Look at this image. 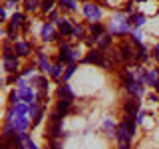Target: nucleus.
I'll list each match as a JSON object with an SVG mask.
<instances>
[{"label": "nucleus", "instance_id": "nucleus-34", "mask_svg": "<svg viewBox=\"0 0 159 149\" xmlns=\"http://www.w3.org/2000/svg\"><path fill=\"white\" fill-rule=\"evenodd\" d=\"M50 149H60V147H58V145H52V147H50Z\"/></svg>", "mask_w": 159, "mask_h": 149}, {"label": "nucleus", "instance_id": "nucleus-17", "mask_svg": "<svg viewBox=\"0 0 159 149\" xmlns=\"http://www.w3.org/2000/svg\"><path fill=\"white\" fill-rule=\"evenodd\" d=\"M92 34H93V36H102V34H103V26H102V24H92Z\"/></svg>", "mask_w": 159, "mask_h": 149}, {"label": "nucleus", "instance_id": "nucleus-2", "mask_svg": "<svg viewBox=\"0 0 159 149\" xmlns=\"http://www.w3.org/2000/svg\"><path fill=\"white\" fill-rule=\"evenodd\" d=\"M119 32H129V22H125L121 16H117L116 22H111V34H119Z\"/></svg>", "mask_w": 159, "mask_h": 149}, {"label": "nucleus", "instance_id": "nucleus-23", "mask_svg": "<svg viewBox=\"0 0 159 149\" xmlns=\"http://www.w3.org/2000/svg\"><path fill=\"white\" fill-rule=\"evenodd\" d=\"M40 66H42V70H50V72H52V68H50V64H48V60L44 58V54H40Z\"/></svg>", "mask_w": 159, "mask_h": 149}, {"label": "nucleus", "instance_id": "nucleus-27", "mask_svg": "<svg viewBox=\"0 0 159 149\" xmlns=\"http://www.w3.org/2000/svg\"><path fill=\"white\" fill-rule=\"evenodd\" d=\"M60 2H62V4H66V8H70V10H74V8H76V2H74V0H60Z\"/></svg>", "mask_w": 159, "mask_h": 149}, {"label": "nucleus", "instance_id": "nucleus-29", "mask_svg": "<svg viewBox=\"0 0 159 149\" xmlns=\"http://www.w3.org/2000/svg\"><path fill=\"white\" fill-rule=\"evenodd\" d=\"M103 127H106L107 131H109V129H111V131H113V123L109 121V119H106V123H103ZM116 135H117V133H116Z\"/></svg>", "mask_w": 159, "mask_h": 149}, {"label": "nucleus", "instance_id": "nucleus-21", "mask_svg": "<svg viewBox=\"0 0 159 149\" xmlns=\"http://www.w3.org/2000/svg\"><path fill=\"white\" fill-rule=\"evenodd\" d=\"M137 58L143 60V62L147 60V50H145V46H139V48H137Z\"/></svg>", "mask_w": 159, "mask_h": 149}, {"label": "nucleus", "instance_id": "nucleus-16", "mask_svg": "<svg viewBox=\"0 0 159 149\" xmlns=\"http://www.w3.org/2000/svg\"><path fill=\"white\" fill-rule=\"evenodd\" d=\"M16 52L20 54V56H26V54L30 52L28 44H24V42H18V44H16Z\"/></svg>", "mask_w": 159, "mask_h": 149}, {"label": "nucleus", "instance_id": "nucleus-20", "mask_svg": "<svg viewBox=\"0 0 159 149\" xmlns=\"http://www.w3.org/2000/svg\"><path fill=\"white\" fill-rule=\"evenodd\" d=\"M109 42H111V38H107V36H102V38L98 40V46H99V48H107V46H109Z\"/></svg>", "mask_w": 159, "mask_h": 149}, {"label": "nucleus", "instance_id": "nucleus-10", "mask_svg": "<svg viewBox=\"0 0 159 149\" xmlns=\"http://www.w3.org/2000/svg\"><path fill=\"white\" fill-rule=\"evenodd\" d=\"M20 97H22L26 103H34V102H32V99H34V93L28 89V86H26V88H20Z\"/></svg>", "mask_w": 159, "mask_h": 149}, {"label": "nucleus", "instance_id": "nucleus-24", "mask_svg": "<svg viewBox=\"0 0 159 149\" xmlns=\"http://www.w3.org/2000/svg\"><path fill=\"white\" fill-rule=\"evenodd\" d=\"M42 8H44V12H50V10L54 8V0H44V2H42Z\"/></svg>", "mask_w": 159, "mask_h": 149}, {"label": "nucleus", "instance_id": "nucleus-12", "mask_svg": "<svg viewBox=\"0 0 159 149\" xmlns=\"http://www.w3.org/2000/svg\"><path fill=\"white\" fill-rule=\"evenodd\" d=\"M121 58L123 60H131L133 58V48L129 46V44H123L121 46Z\"/></svg>", "mask_w": 159, "mask_h": 149}, {"label": "nucleus", "instance_id": "nucleus-7", "mask_svg": "<svg viewBox=\"0 0 159 149\" xmlns=\"http://www.w3.org/2000/svg\"><path fill=\"white\" fill-rule=\"evenodd\" d=\"M60 60H62L64 64H72V60H74V52L70 50L68 46H64L62 48V54H60Z\"/></svg>", "mask_w": 159, "mask_h": 149}, {"label": "nucleus", "instance_id": "nucleus-22", "mask_svg": "<svg viewBox=\"0 0 159 149\" xmlns=\"http://www.w3.org/2000/svg\"><path fill=\"white\" fill-rule=\"evenodd\" d=\"M38 2H40V0H24L26 10H36V8H38Z\"/></svg>", "mask_w": 159, "mask_h": 149}, {"label": "nucleus", "instance_id": "nucleus-25", "mask_svg": "<svg viewBox=\"0 0 159 149\" xmlns=\"http://www.w3.org/2000/svg\"><path fill=\"white\" fill-rule=\"evenodd\" d=\"M74 70H76V66H74V64H70L68 70H66V74H64V79H68L70 76H72V74H74Z\"/></svg>", "mask_w": 159, "mask_h": 149}, {"label": "nucleus", "instance_id": "nucleus-33", "mask_svg": "<svg viewBox=\"0 0 159 149\" xmlns=\"http://www.w3.org/2000/svg\"><path fill=\"white\" fill-rule=\"evenodd\" d=\"M155 89H157V92H159V79H157V82H155Z\"/></svg>", "mask_w": 159, "mask_h": 149}, {"label": "nucleus", "instance_id": "nucleus-18", "mask_svg": "<svg viewBox=\"0 0 159 149\" xmlns=\"http://www.w3.org/2000/svg\"><path fill=\"white\" fill-rule=\"evenodd\" d=\"M68 107H70V102H68V99H62V102L58 103V111H60V113H66Z\"/></svg>", "mask_w": 159, "mask_h": 149}, {"label": "nucleus", "instance_id": "nucleus-4", "mask_svg": "<svg viewBox=\"0 0 159 149\" xmlns=\"http://www.w3.org/2000/svg\"><path fill=\"white\" fill-rule=\"evenodd\" d=\"M4 66H6L8 72H16L18 70V60L12 56V52L6 48V54H4Z\"/></svg>", "mask_w": 159, "mask_h": 149}, {"label": "nucleus", "instance_id": "nucleus-3", "mask_svg": "<svg viewBox=\"0 0 159 149\" xmlns=\"http://www.w3.org/2000/svg\"><path fill=\"white\" fill-rule=\"evenodd\" d=\"M84 14H86L89 20L96 22V20H99V16H102V10H99L96 4H86V6H84Z\"/></svg>", "mask_w": 159, "mask_h": 149}, {"label": "nucleus", "instance_id": "nucleus-5", "mask_svg": "<svg viewBox=\"0 0 159 149\" xmlns=\"http://www.w3.org/2000/svg\"><path fill=\"white\" fill-rule=\"evenodd\" d=\"M86 62H88V64H102V66H106L102 52H89L88 56H86Z\"/></svg>", "mask_w": 159, "mask_h": 149}, {"label": "nucleus", "instance_id": "nucleus-8", "mask_svg": "<svg viewBox=\"0 0 159 149\" xmlns=\"http://www.w3.org/2000/svg\"><path fill=\"white\" fill-rule=\"evenodd\" d=\"M58 93H60V97H62V99L74 102V93H72V89H70V86H62V88L58 89Z\"/></svg>", "mask_w": 159, "mask_h": 149}, {"label": "nucleus", "instance_id": "nucleus-13", "mask_svg": "<svg viewBox=\"0 0 159 149\" xmlns=\"http://www.w3.org/2000/svg\"><path fill=\"white\" fill-rule=\"evenodd\" d=\"M60 32H62V34H74L72 24H70L68 20H62V22H60Z\"/></svg>", "mask_w": 159, "mask_h": 149}, {"label": "nucleus", "instance_id": "nucleus-11", "mask_svg": "<svg viewBox=\"0 0 159 149\" xmlns=\"http://www.w3.org/2000/svg\"><path fill=\"white\" fill-rule=\"evenodd\" d=\"M127 92L129 93H133V96H143V88H139V84H135V82H131V84H127Z\"/></svg>", "mask_w": 159, "mask_h": 149}, {"label": "nucleus", "instance_id": "nucleus-9", "mask_svg": "<svg viewBox=\"0 0 159 149\" xmlns=\"http://www.w3.org/2000/svg\"><path fill=\"white\" fill-rule=\"evenodd\" d=\"M22 20H24L22 14H14V16H12V24H10V30H8L10 36H14V30L20 26V22H22Z\"/></svg>", "mask_w": 159, "mask_h": 149}, {"label": "nucleus", "instance_id": "nucleus-6", "mask_svg": "<svg viewBox=\"0 0 159 149\" xmlns=\"http://www.w3.org/2000/svg\"><path fill=\"white\" fill-rule=\"evenodd\" d=\"M26 127H28V117H26V115H18L16 119H14V129L24 131Z\"/></svg>", "mask_w": 159, "mask_h": 149}, {"label": "nucleus", "instance_id": "nucleus-19", "mask_svg": "<svg viewBox=\"0 0 159 149\" xmlns=\"http://www.w3.org/2000/svg\"><path fill=\"white\" fill-rule=\"evenodd\" d=\"M14 109H16L18 115H26V111H30V107H26L24 103H16V107H14Z\"/></svg>", "mask_w": 159, "mask_h": 149}, {"label": "nucleus", "instance_id": "nucleus-36", "mask_svg": "<svg viewBox=\"0 0 159 149\" xmlns=\"http://www.w3.org/2000/svg\"><path fill=\"white\" fill-rule=\"evenodd\" d=\"M157 72H159V70H157Z\"/></svg>", "mask_w": 159, "mask_h": 149}, {"label": "nucleus", "instance_id": "nucleus-28", "mask_svg": "<svg viewBox=\"0 0 159 149\" xmlns=\"http://www.w3.org/2000/svg\"><path fill=\"white\" fill-rule=\"evenodd\" d=\"M74 36H80V38H82L84 36V30L80 28V26H76V28H74Z\"/></svg>", "mask_w": 159, "mask_h": 149}, {"label": "nucleus", "instance_id": "nucleus-14", "mask_svg": "<svg viewBox=\"0 0 159 149\" xmlns=\"http://www.w3.org/2000/svg\"><path fill=\"white\" fill-rule=\"evenodd\" d=\"M52 28H54V26H52L50 22L42 28V38H44V40H52V38H54V36H52Z\"/></svg>", "mask_w": 159, "mask_h": 149}, {"label": "nucleus", "instance_id": "nucleus-26", "mask_svg": "<svg viewBox=\"0 0 159 149\" xmlns=\"http://www.w3.org/2000/svg\"><path fill=\"white\" fill-rule=\"evenodd\" d=\"M60 76H62V68H60V66H54L52 68V78H60Z\"/></svg>", "mask_w": 159, "mask_h": 149}, {"label": "nucleus", "instance_id": "nucleus-30", "mask_svg": "<svg viewBox=\"0 0 159 149\" xmlns=\"http://www.w3.org/2000/svg\"><path fill=\"white\" fill-rule=\"evenodd\" d=\"M139 40H141V36H139V32H133V42L139 44Z\"/></svg>", "mask_w": 159, "mask_h": 149}, {"label": "nucleus", "instance_id": "nucleus-32", "mask_svg": "<svg viewBox=\"0 0 159 149\" xmlns=\"http://www.w3.org/2000/svg\"><path fill=\"white\" fill-rule=\"evenodd\" d=\"M10 102H18V96H16V93H14V92L10 93Z\"/></svg>", "mask_w": 159, "mask_h": 149}, {"label": "nucleus", "instance_id": "nucleus-35", "mask_svg": "<svg viewBox=\"0 0 159 149\" xmlns=\"http://www.w3.org/2000/svg\"><path fill=\"white\" fill-rule=\"evenodd\" d=\"M12 2H16V0H12Z\"/></svg>", "mask_w": 159, "mask_h": 149}, {"label": "nucleus", "instance_id": "nucleus-15", "mask_svg": "<svg viewBox=\"0 0 159 149\" xmlns=\"http://www.w3.org/2000/svg\"><path fill=\"white\" fill-rule=\"evenodd\" d=\"M131 22L139 28V26H143V24H145V16H143V14H133V16H131Z\"/></svg>", "mask_w": 159, "mask_h": 149}, {"label": "nucleus", "instance_id": "nucleus-1", "mask_svg": "<svg viewBox=\"0 0 159 149\" xmlns=\"http://www.w3.org/2000/svg\"><path fill=\"white\" fill-rule=\"evenodd\" d=\"M50 135L52 137H58L62 135V113L56 111L52 115V127H50Z\"/></svg>", "mask_w": 159, "mask_h": 149}, {"label": "nucleus", "instance_id": "nucleus-31", "mask_svg": "<svg viewBox=\"0 0 159 149\" xmlns=\"http://www.w3.org/2000/svg\"><path fill=\"white\" fill-rule=\"evenodd\" d=\"M143 117H145V111H139L137 113V121H143Z\"/></svg>", "mask_w": 159, "mask_h": 149}]
</instances>
